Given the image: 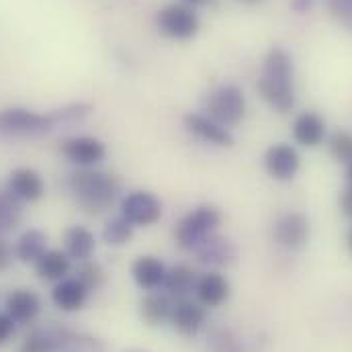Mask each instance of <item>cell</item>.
Here are the masks:
<instances>
[{"instance_id":"cb8c5ba5","label":"cell","mask_w":352,"mask_h":352,"mask_svg":"<svg viewBox=\"0 0 352 352\" xmlns=\"http://www.w3.org/2000/svg\"><path fill=\"white\" fill-rule=\"evenodd\" d=\"M12 248H14V258L19 263L35 264L45 250H50L47 248V234L37 230V228H29L16 238Z\"/></svg>"},{"instance_id":"e0dca14e","label":"cell","mask_w":352,"mask_h":352,"mask_svg":"<svg viewBox=\"0 0 352 352\" xmlns=\"http://www.w3.org/2000/svg\"><path fill=\"white\" fill-rule=\"evenodd\" d=\"M52 303L64 311V314H76L87 305L90 291L76 278V276H66L52 287Z\"/></svg>"},{"instance_id":"d6a6232c","label":"cell","mask_w":352,"mask_h":352,"mask_svg":"<svg viewBox=\"0 0 352 352\" xmlns=\"http://www.w3.org/2000/svg\"><path fill=\"white\" fill-rule=\"evenodd\" d=\"M16 334V324L8 314H0V346L10 342L12 336Z\"/></svg>"},{"instance_id":"44dd1931","label":"cell","mask_w":352,"mask_h":352,"mask_svg":"<svg viewBox=\"0 0 352 352\" xmlns=\"http://www.w3.org/2000/svg\"><path fill=\"white\" fill-rule=\"evenodd\" d=\"M64 252L76 261L82 263L92 258V254L96 252V236L94 232L87 226H70L64 232Z\"/></svg>"},{"instance_id":"3957f363","label":"cell","mask_w":352,"mask_h":352,"mask_svg":"<svg viewBox=\"0 0 352 352\" xmlns=\"http://www.w3.org/2000/svg\"><path fill=\"white\" fill-rule=\"evenodd\" d=\"M60 129L56 111L37 113L25 107L0 109V138L4 140H33Z\"/></svg>"},{"instance_id":"d590c367","label":"cell","mask_w":352,"mask_h":352,"mask_svg":"<svg viewBox=\"0 0 352 352\" xmlns=\"http://www.w3.org/2000/svg\"><path fill=\"white\" fill-rule=\"evenodd\" d=\"M314 0H291V8L295 12H307L311 8Z\"/></svg>"},{"instance_id":"7a4b0ae2","label":"cell","mask_w":352,"mask_h":352,"mask_svg":"<svg viewBox=\"0 0 352 352\" xmlns=\"http://www.w3.org/2000/svg\"><path fill=\"white\" fill-rule=\"evenodd\" d=\"M258 94L276 113H291L295 107L293 58L283 47H270L263 64V74L256 82Z\"/></svg>"},{"instance_id":"9a60e30c","label":"cell","mask_w":352,"mask_h":352,"mask_svg":"<svg viewBox=\"0 0 352 352\" xmlns=\"http://www.w3.org/2000/svg\"><path fill=\"white\" fill-rule=\"evenodd\" d=\"M4 188L14 199H19L21 203H37V201H41L45 197V190H47L45 178L31 166L14 168L6 178Z\"/></svg>"},{"instance_id":"5b68a950","label":"cell","mask_w":352,"mask_h":352,"mask_svg":"<svg viewBox=\"0 0 352 352\" xmlns=\"http://www.w3.org/2000/svg\"><path fill=\"white\" fill-rule=\"evenodd\" d=\"M246 109V94L236 85H219L207 94L203 102V113L228 129H234L244 121Z\"/></svg>"},{"instance_id":"30bf717a","label":"cell","mask_w":352,"mask_h":352,"mask_svg":"<svg viewBox=\"0 0 352 352\" xmlns=\"http://www.w3.org/2000/svg\"><path fill=\"white\" fill-rule=\"evenodd\" d=\"M197 263L205 266L207 270H221L228 268L236 263L238 258V248L236 244L221 234H211L209 238H205L195 250H192Z\"/></svg>"},{"instance_id":"4316f807","label":"cell","mask_w":352,"mask_h":352,"mask_svg":"<svg viewBox=\"0 0 352 352\" xmlns=\"http://www.w3.org/2000/svg\"><path fill=\"white\" fill-rule=\"evenodd\" d=\"M21 219H23V203L4 188L0 192V238L14 232Z\"/></svg>"},{"instance_id":"52a82bcc","label":"cell","mask_w":352,"mask_h":352,"mask_svg":"<svg viewBox=\"0 0 352 352\" xmlns=\"http://www.w3.org/2000/svg\"><path fill=\"white\" fill-rule=\"evenodd\" d=\"M156 27L166 39L188 41L199 33L201 21L195 8L182 2H170L156 12Z\"/></svg>"},{"instance_id":"603a6c76","label":"cell","mask_w":352,"mask_h":352,"mask_svg":"<svg viewBox=\"0 0 352 352\" xmlns=\"http://www.w3.org/2000/svg\"><path fill=\"white\" fill-rule=\"evenodd\" d=\"M199 272L190 266V264H175L168 268L162 291L168 293L173 299H182V297H190L195 293V283H197Z\"/></svg>"},{"instance_id":"f1b7e54d","label":"cell","mask_w":352,"mask_h":352,"mask_svg":"<svg viewBox=\"0 0 352 352\" xmlns=\"http://www.w3.org/2000/svg\"><path fill=\"white\" fill-rule=\"evenodd\" d=\"M209 352H246L242 340L228 328H213L207 336Z\"/></svg>"},{"instance_id":"f35d334b","label":"cell","mask_w":352,"mask_h":352,"mask_svg":"<svg viewBox=\"0 0 352 352\" xmlns=\"http://www.w3.org/2000/svg\"><path fill=\"white\" fill-rule=\"evenodd\" d=\"M346 242H349V250L352 252V230L349 232V240H346Z\"/></svg>"},{"instance_id":"83f0119b","label":"cell","mask_w":352,"mask_h":352,"mask_svg":"<svg viewBox=\"0 0 352 352\" xmlns=\"http://www.w3.org/2000/svg\"><path fill=\"white\" fill-rule=\"evenodd\" d=\"M60 352H107V344L96 336L66 330Z\"/></svg>"},{"instance_id":"e575fe53","label":"cell","mask_w":352,"mask_h":352,"mask_svg":"<svg viewBox=\"0 0 352 352\" xmlns=\"http://www.w3.org/2000/svg\"><path fill=\"white\" fill-rule=\"evenodd\" d=\"M340 211L352 219V184H349L342 192H340Z\"/></svg>"},{"instance_id":"f546056e","label":"cell","mask_w":352,"mask_h":352,"mask_svg":"<svg viewBox=\"0 0 352 352\" xmlns=\"http://www.w3.org/2000/svg\"><path fill=\"white\" fill-rule=\"evenodd\" d=\"M88 291H98L104 283H107V270L102 268V264L88 258V261H82L76 266V274H74Z\"/></svg>"},{"instance_id":"d4e9b609","label":"cell","mask_w":352,"mask_h":352,"mask_svg":"<svg viewBox=\"0 0 352 352\" xmlns=\"http://www.w3.org/2000/svg\"><path fill=\"white\" fill-rule=\"evenodd\" d=\"M64 334L66 328H35L23 338L19 352H60Z\"/></svg>"},{"instance_id":"8992f818","label":"cell","mask_w":352,"mask_h":352,"mask_svg":"<svg viewBox=\"0 0 352 352\" xmlns=\"http://www.w3.org/2000/svg\"><path fill=\"white\" fill-rule=\"evenodd\" d=\"M119 215H123L133 228H152L164 215L162 199L146 188H135L119 199Z\"/></svg>"},{"instance_id":"ab89813d","label":"cell","mask_w":352,"mask_h":352,"mask_svg":"<svg viewBox=\"0 0 352 352\" xmlns=\"http://www.w3.org/2000/svg\"><path fill=\"white\" fill-rule=\"evenodd\" d=\"M349 180H351V184H352V162L349 164Z\"/></svg>"},{"instance_id":"74e56055","label":"cell","mask_w":352,"mask_h":352,"mask_svg":"<svg viewBox=\"0 0 352 352\" xmlns=\"http://www.w3.org/2000/svg\"><path fill=\"white\" fill-rule=\"evenodd\" d=\"M123 352H150V351H144V349H138V346H133V349H125Z\"/></svg>"},{"instance_id":"7402d4cb","label":"cell","mask_w":352,"mask_h":352,"mask_svg":"<svg viewBox=\"0 0 352 352\" xmlns=\"http://www.w3.org/2000/svg\"><path fill=\"white\" fill-rule=\"evenodd\" d=\"M35 266V274L43 280H52V283H58L62 278H66L72 270V258L64 252V250H58V248H50L45 250Z\"/></svg>"},{"instance_id":"4dcf8cb0","label":"cell","mask_w":352,"mask_h":352,"mask_svg":"<svg viewBox=\"0 0 352 352\" xmlns=\"http://www.w3.org/2000/svg\"><path fill=\"white\" fill-rule=\"evenodd\" d=\"M328 150L332 154V158L340 164H351L352 162V133L338 129L328 138Z\"/></svg>"},{"instance_id":"6da1fadb","label":"cell","mask_w":352,"mask_h":352,"mask_svg":"<svg viewBox=\"0 0 352 352\" xmlns=\"http://www.w3.org/2000/svg\"><path fill=\"white\" fill-rule=\"evenodd\" d=\"M68 190L87 215H100L121 199V180L98 168H76L68 176Z\"/></svg>"},{"instance_id":"5bb4252c","label":"cell","mask_w":352,"mask_h":352,"mask_svg":"<svg viewBox=\"0 0 352 352\" xmlns=\"http://www.w3.org/2000/svg\"><path fill=\"white\" fill-rule=\"evenodd\" d=\"M263 164L270 178L278 182H289L297 176L301 168V156L297 148H293L291 144H272L264 152Z\"/></svg>"},{"instance_id":"ac0fdd59","label":"cell","mask_w":352,"mask_h":352,"mask_svg":"<svg viewBox=\"0 0 352 352\" xmlns=\"http://www.w3.org/2000/svg\"><path fill=\"white\" fill-rule=\"evenodd\" d=\"M166 272H168V266L162 258L154 254H142L131 264V278L138 285V289H142L144 293L160 291L164 285Z\"/></svg>"},{"instance_id":"ba28073f","label":"cell","mask_w":352,"mask_h":352,"mask_svg":"<svg viewBox=\"0 0 352 352\" xmlns=\"http://www.w3.org/2000/svg\"><path fill=\"white\" fill-rule=\"evenodd\" d=\"M60 154L76 168H96L107 158V144L94 135H70L62 140Z\"/></svg>"},{"instance_id":"4fadbf2b","label":"cell","mask_w":352,"mask_h":352,"mask_svg":"<svg viewBox=\"0 0 352 352\" xmlns=\"http://www.w3.org/2000/svg\"><path fill=\"white\" fill-rule=\"evenodd\" d=\"M192 295L203 307L217 309L223 303H228L232 295V283L221 270H205V272H199Z\"/></svg>"},{"instance_id":"836d02e7","label":"cell","mask_w":352,"mask_h":352,"mask_svg":"<svg viewBox=\"0 0 352 352\" xmlns=\"http://www.w3.org/2000/svg\"><path fill=\"white\" fill-rule=\"evenodd\" d=\"M14 261V248L4 240L0 238V272H6Z\"/></svg>"},{"instance_id":"ffe728a7","label":"cell","mask_w":352,"mask_h":352,"mask_svg":"<svg viewBox=\"0 0 352 352\" xmlns=\"http://www.w3.org/2000/svg\"><path fill=\"white\" fill-rule=\"evenodd\" d=\"M173 305H175V299L168 293H164L162 289L148 291L140 299V320L148 328H160L170 322Z\"/></svg>"},{"instance_id":"8d00e7d4","label":"cell","mask_w":352,"mask_h":352,"mask_svg":"<svg viewBox=\"0 0 352 352\" xmlns=\"http://www.w3.org/2000/svg\"><path fill=\"white\" fill-rule=\"evenodd\" d=\"M178 2H182V4H186L190 8H199V6H209L213 0H178Z\"/></svg>"},{"instance_id":"7c38bea8","label":"cell","mask_w":352,"mask_h":352,"mask_svg":"<svg viewBox=\"0 0 352 352\" xmlns=\"http://www.w3.org/2000/svg\"><path fill=\"white\" fill-rule=\"evenodd\" d=\"M168 324L173 326L176 334H180L184 338H195L207 326V307H203L192 297L175 299Z\"/></svg>"},{"instance_id":"d6986e66","label":"cell","mask_w":352,"mask_h":352,"mask_svg":"<svg viewBox=\"0 0 352 352\" xmlns=\"http://www.w3.org/2000/svg\"><path fill=\"white\" fill-rule=\"evenodd\" d=\"M291 135L301 148H320L328 138L326 121L314 111H303L295 117L291 125Z\"/></svg>"},{"instance_id":"2e32d148","label":"cell","mask_w":352,"mask_h":352,"mask_svg":"<svg viewBox=\"0 0 352 352\" xmlns=\"http://www.w3.org/2000/svg\"><path fill=\"white\" fill-rule=\"evenodd\" d=\"M4 314H8L16 326H29L41 314V297L31 289H14L4 299Z\"/></svg>"},{"instance_id":"277c9868","label":"cell","mask_w":352,"mask_h":352,"mask_svg":"<svg viewBox=\"0 0 352 352\" xmlns=\"http://www.w3.org/2000/svg\"><path fill=\"white\" fill-rule=\"evenodd\" d=\"M221 219L223 215L215 205L211 203L197 205L195 209H190L178 219L173 232L175 244L184 252H192L205 238H209L219 230Z\"/></svg>"},{"instance_id":"8fae6325","label":"cell","mask_w":352,"mask_h":352,"mask_svg":"<svg viewBox=\"0 0 352 352\" xmlns=\"http://www.w3.org/2000/svg\"><path fill=\"white\" fill-rule=\"evenodd\" d=\"M182 127L186 129L188 135H192L195 140H199L207 146H215V148H232L234 146L232 129L219 125L205 113H192V111L186 113L182 117Z\"/></svg>"},{"instance_id":"1f68e13d","label":"cell","mask_w":352,"mask_h":352,"mask_svg":"<svg viewBox=\"0 0 352 352\" xmlns=\"http://www.w3.org/2000/svg\"><path fill=\"white\" fill-rule=\"evenodd\" d=\"M328 8L340 25L352 31V0H328Z\"/></svg>"},{"instance_id":"60d3db41","label":"cell","mask_w":352,"mask_h":352,"mask_svg":"<svg viewBox=\"0 0 352 352\" xmlns=\"http://www.w3.org/2000/svg\"><path fill=\"white\" fill-rule=\"evenodd\" d=\"M240 2H246V4H254V2H261V0H240Z\"/></svg>"},{"instance_id":"484cf974","label":"cell","mask_w":352,"mask_h":352,"mask_svg":"<svg viewBox=\"0 0 352 352\" xmlns=\"http://www.w3.org/2000/svg\"><path fill=\"white\" fill-rule=\"evenodd\" d=\"M133 234H135V228L123 215H115L104 221L100 230V240L109 248H123L133 240Z\"/></svg>"},{"instance_id":"9c48e42d","label":"cell","mask_w":352,"mask_h":352,"mask_svg":"<svg viewBox=\"0 0 352 352\" xmlns=\"http://www.w3.org/2000/svg\"><path fill=\"white\" fill-rule=\"evenodd\" d=\"M272 238L276 246L289 252L301 250L309 242V219L299 211H287L274 221Z\"/></svg>"}]
</instances>
